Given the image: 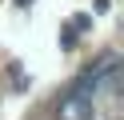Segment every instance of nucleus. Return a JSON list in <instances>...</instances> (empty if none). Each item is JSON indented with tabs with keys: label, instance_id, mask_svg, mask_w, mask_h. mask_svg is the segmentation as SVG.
<instances>
[{
	"label": "nucleus",
	"instance_id": "f257e3e1",
	"mask_svg": "<svg viewBox=\"0 0 124 120\" xmlns=\"http://www.w3.org/2000/svg\"><path fill=\"white\" fill-rule=\"evenodd\" d=\"M92 92H96V84H92L88 76H84L76 88H68V92L60 96L56 120H92V112H96V100H92Z\"/></svg>",
	"mask_w": 124,
	"mask_h": 120
}]
</instances>
